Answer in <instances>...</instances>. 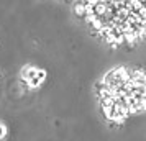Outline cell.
Masks as SVG:
<instances>
[{"mask_svg": "<svg viewBox=\"0 0 146 141\" xmlns=\"http://www.w3.org/2000/svg\"><path fill=\"white\" fill-rule=\"evenodd\" d=\"M99 99L105 117L117 123L146 113V74L133 67H115L100 82Z\"/></svg>", "mask_w": 146, "mask_h": 141, "instance_id": "2", "label": "cell"}, {"mask_svg": "<svg viewBox=\"0 0 146 141\" xmlns=\"http://www.w3.org/2000/svg\"><path fill=\"white\" fill-rule=\"evenodd\" d=\"M77 12L113 46L146 38V0H80Z\"/></svg>", "mask_w": 146, "mask_h": 141, "instance_id": "1", "label": "cell"}]
</instances>
